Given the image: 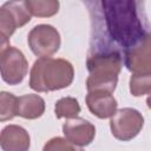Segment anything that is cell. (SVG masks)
Returning <instances> with one entry per match:
<instances>
[{
    "label": "cell",
    "instance_id": "cell-1",
    "mask_svg": "<svg viewBox=\"0 0 151 151\" xmlns=\"http://www.w3.org/2000/svg\"><path fill=\"white\" fill-rule=\"evenodd\" d=\"M90 9L92 35L88 58L120 57L137 47L147 34L143 2L130 0L86 1Z\"/></svg>",
    "mask_w": 151,
    "mask_h": 151
},
{
    "label": "cell",
    "instance_id": "cell-2",
    "mask_svg": "<svg viewBox=\"0 0 151 151\" xmlns=\"http://www.w3.org/2000/svg\"><path fill=\"white\" fill-rule=\"evenodd\" d=\"M147 106H149V107L151 109V96H150V97L147 98Z\"/></svg>",
    "mask_w": 151,
    "mask_h": 151
}]
</instances>
